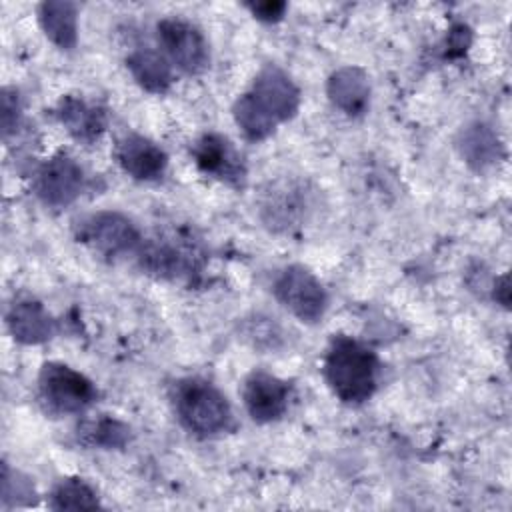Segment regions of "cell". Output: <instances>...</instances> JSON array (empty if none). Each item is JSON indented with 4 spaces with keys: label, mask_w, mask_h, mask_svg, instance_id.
<instances>
[{
    "label": "cell",
    "mask_w": 512,
    "mask_h": 512,
    "mask_svg": "<svg viewBox=\"0 0 512 512\" xmlns=\"http://www.w3.org/2000/svg\"><path fill=\"white\" fill-rule=\"evenodd\" d=\"M470 46V30L464 24H458L448 34V56H462Z\"/></svg>",
    "instance_id": "obj_27"
},
{
    "label": "cell",
    "mask_w": 512,
    "mask_h": 512,
    "mask_svg": "<svg viewBox=\"0 0 512 512\" xmlns=\"http://www.w3.org/2000/svg\"><path fill=\"white\" fill-rule=\"evenodd\" d=\"M274 298L300 322L316 324L328 308V292L302 264L284 266L272 282Z\"/></svg>",
    "instance_id": "obj_8"
},
{
    "label": "cell",
    "mask_w": 512,
    "mask_h": 512,
    "mask_svg": "<svg viewBox=\"0 0 512 512\" xmlns=\"http://www.w3.org/2000/svg\"><path fill=\"white\" fill-rule=\"evenodd\" d=\"M170 404L178 424L196 438H216L234 428V414L222 390L206 378L186 376L172 384Z\"/></svg>",
    "instance_id": "obj_2"
},
{
    "label": "cell",
    "mask_w": 512,
    "mask_h": 512,
    "mask_svg": "<svg viewBox=\"0 0 512 512\" xmlns=\"http://www.w3.org/2000/svg\"><path fill=\"white\" fill-rule=\"evenodd\" d=\"M114 160L134 180H160L168 168V154L148 136L124 132L114 144Z\"/></svg>",
    "instance_id": "obj_13"
},
{
    "label": "cell",
    "mask_w": 512,
    "mask_h": 512,
    "mask_svg": "<svg viewBox=\"0 0 512 512\" xmlns=\"http://www.w3.org/2000/svg\"><path fill=\"white\" fill-rule=\"evenodd\" d=\"M126 68L134 82L150 92V94H164L174 84V72L168 58L154 48H136L126 56Z\"/></svg>",
    "instance_id": "obj_19"
},
{
    "label": "cell",
    "mask_w": 512,
    "mask_h": 512,
    "mask_svg": "<svg viewBox=\"0 0 512 512\" xmlns=\"http://www.w3.org/2000/svg\"><path fill=\"white\" fill-rule=\"evenodd\" d=\"M76 240L108 260L138 256L144 238L140 228L122 212L100 210L80 218L74 226Z\"/></svg>",
    "instance_id": "obj_4"
},
{
    "label": "cell",
    "mask_w": 512,
    "mask_h": 512,
    "mask_svg": "<svg viewBox=\"0 0 512 512\" xmlns=\"http://www.w3.org/2000/svg\"><path fill=\"white\" fill-rule=\"evenodd\" d=\"M246 92L276 124L292 120L300 110V88L290 74L276 64H264Z\"/></svg>",
    "instance_id": "obj_10"
},
{
    "label": "cell",
    "mask_w": 512,
    "mask_h": 512,
    "mask_svg": "<svg viewBox=\"0 0 512 512\" xmlns=\"http://www.w3.org/2000/svg\"><path fill=\"white\" fill-rule=\"evenodd\" d=\"M378 372V356L366 344L344 334L330 340L322 362V374L340 402L358 406L372 398L378 384Z\"/></svg>",
    "instance_id": "obj_1"
},
{
    "label": "cell",
    "mask_w": 512,
    "mask_h": 512,
    "mask_svg": "<svg viewBox=\"0 0 512 512\" xmlns=\"http://www.w3.org/2000/svg\"><path fill=\"white\" fill-rule=\"evenodd\" d=\"M242 402L254 422L270 424L286 414L290 386L270 372L254 370L242 382Z\"/></svg>",
    "instance_id": "obj_12"
},
{
    "label": "cell",
    "mask_w": 512,
    "mask_h": 512,
    "mask_svg": "<svg viewBox=\"0 0 512 512\" xmlns=\"http://www.w3.org/2000/svg\"><path fill=\"white\" fill-rule=\"evenodd\" d=\"M130 438H132L130 426L110 414L88 418L76 428V440L88 448L120 450L128 446Z\"/></svg>",
    "instance_id": "obj_20"
},
{
    "label": "cell",
    "mask_w": 512,
    "mask_h": 512,
    "mask_svg": "<svg viewBox=\"0 0 512 512\" xmlns=\"http://www.w3.org/2000/svg\"><path fill=\"white\" fill-rule=\"evenodd\" d=\"M456 148L462 160L476 172L492 168L504 156V148L496 130L482 120H474L460 130Z\"/></svg>",
    "instance_id": "obj_17"
},
{
    "label": "cell",
    "mask_w": 512,
    "mask_h": 512,
    "mask_svg": "<svg viewBox=\"0 0 512 512\" xmlns=\"http://www.w3.org/2000/svg\"><path fill=\"white\" fill-rule=\"evenodd\" d=\"M48 506L52 510H96L100 498L96 490L82 478H62L50 492Z\"/></svg>",
    "instance_id": "obj_21"
},
{
    "label": "cell",
    "mask_w": 512,
    "mask_h": 512,
    "mask_svg": "<svg viewBox=\"0 0 512 512\" xmlns=\"http://www.w3.org/2000/svg\"><path fill=\"white\" fill-rule=\"evenodd\" d=\"M316 190L308 180L280 178L270 182L258 200L262 224L276 234L302 230L316 212Z\"/></svg>",
    "instance_id": "obj_3"
},
{
    "label": "cell",
    "mask_w": 512,
    "mask_h": 512,
    "mask_svg": "<svg viewBox=\"0 0 512 512\" xmlns=\"http://www.w3.org/2000/svg\"><path fill=\"white\" fill-rule=\"evenodd\" d=\"M22 118V100L16 88H2L0 94V124H2V134L8 138L12 132H16L18 124Z\"/></svg>",
    "instance_id": "obj_24"
},
{
    "label": "cell",
    "mask_w": 512,
    "mask_h": 512,
    "mask_svg": "<svg viewBox=\"0 0 512 512\" xmlns=\"http://www.w3.org/2000/svg\"><path fill=\"white\" fill-rule=\"evenodd\" d=\"M56 120L80 144H94L108 126L106 110L78 94H66L54 108Z\"/></svg>",
    "instance_id": "obj_14"
},
{
    "label": "cell",
    "mask_w": 512,
    "mask_h": 512,
    "mask_svg": "<svg viewBox=\"0 0 512 512\" xmlns=\"http://www.w3.org/2000/svg\"><path fill=\"white\" fill-rule=\"evenodd\" d=\"M38 24L44 36L60 50L70 52L78 44V6L68 0L38 4Z\"/></svg>",
    "instance_id": "obj_18"
},
{
    "label": "cell",
    "mask_w": 512,
    "mask_h": 512,
    "mask_svg": "<svg viewBox=\"0 0 512 512\" xmlns=\"http://www.w3.org/2000/svg\"><path fill=\"white\" fill-rule=\"evenodd\" d=\"M38 396L46 412L54 416L82 414L88 410L98 390L82 372L62 362H46L38 374Z\"/></svg>",
    "instance_id": "obj_5"
},
{
    "label": "cell",
    "mask_w": 512,
    "mask_h": 512,
    "mask_svg": "<svg viewBox=\"0 0 512 512\" xmlns=\"http://www.w3.org/2000/svg\"><path fill=\"white\" fill-rule=\"evenodd\" d=\"M244 334L254 348H272V350L278 346L282 338L280 328L274 322H270V318H260V316L248 322V328Z\"/></svg>",
    "instance_id": "obj_25"
},
{
    "label": "cell",
    "mask_w": 512,
    "mask_h": 512,
    "mask_svg": "<svg viewBox=\"0 0 512 512\" xmlns=\"http://www.w3.org/2000/svg\"><path fill=\"white\" fill-rule=\"evenodd\" d=\"M36 490L28 476H24L18 470H10L8 464H4L2 472V506H28L34 502Z\"/></svg>",
    "instance_id": "obj_23"
},
{
    "label": "cell",
    "mask_w": 512,
    "mask_h": 512,
    "mask_svg": "<svg viewBox=\"0 0 512 512\" xmlns=\"http://www.w3.org/2000/svg\"><path fill=\"white\" fill-rule=\"evenodd\" d=\"M10 336L26 346L48 342L56 332V320L36 298H16L6 310Z\"/></svg>",
    "instance_id": "obj_15"
},
{
    "label": "cell",
    "mask_w": 512,
    "mask_h": 512,
    "mask_svg": "<svg viewBox=\"0 0 512 512\" xmlns=\"http://www.w3.org/2000/svg\"><path fill=\"white\" fill-rule=\"evenodd\" d=\"M190 156L196 168L232 188H244L246 184V162L238 148L218 132H204L190 146Z\"/></svg>",
    "instance_id": "obj_11"
},
{
    "label": "cell",
    "mask_w": 512,
    "mask_h": 512,
    "mask_svg": "<svg viewBox=\"0 0 512 512\" xmlns=\"http://www.w3.org/2000/svg\"><path fill=\"white\" fill-rule=\"evenodd\" d=\"M232 118H234L236 126L240 128V132L244 134V138L250 140V142H262V140L270 138L278 128V124L272 118H268L254 104V100L248 96V92L240 94L234 100Z\"/></svg>",
    "instance_id": "obj_22"
},
{
    "label": "cell",
    "mask_w": 512,
    "mask_h": 512,
    "mask_svg": "<svg viewBox=\"0 0 512 512\" xmlns=\"http://www.w3.org/2000/svg\"><path fill=\"white\" fill-rule=\"evenodd\" d=\"M370 92V78L360 66H340L326 80L328 100L348 118H360L368 112Z\"/></svg>",
    "instance_id": "obj_16"
},
{
    "label": "cell",
    "mask_w": 512,
    "mask_h": 512,
    "mask_svg": "<svg viewBox=\"0 0 512 512\" xmlns=\"http://www.w3.org/2000/svg\"><path fill=\"white\" fill-rule=\"evenodd\" d=\"M84 186L86 174L68 152L52 154L36 168L32 176V190L48 208L70 206L80 198Z\"/></svg>",
    "instance_id": "obj_9"
},
{
    "label": "cell",
    "mask_w": 512,
    "mask_h": 512,
    "mask_svg": "<svg viewBox=\"0 0 512 512\" xmlns=\"http://www.w3.org/2000/svg\"><path fill=\"white\" fill-rule=\"evenodd\" d=\"M246 8L250 10V14L266 24H274L280 22L286 14V2H278V0H262V2H248Z\"/></svg>",
    "instance_id": "obj_26"
},
{
    "label": "cell",
    "mask_w": 512,
    "mask_h": 512,
    "mask_svg": "<svg viewBox=\"0 0 512 512\" xmlns=\"http://www.w3.org/2000/svg\"><path fill=\"white\" fill-rule=\"evenodd\" d=\"M138 266L160 280L192 278L202 270L204 254L192 238L160 236L142 244L138 252Z\"/></svg>",
    "instance_id": "obj_6"
},
{
    "label": "cell",
    "mask_w": 512,
    "mask_h": 512,
    "mask_svg": "<svg viewBox=\"0 0 512 512\" xmlns=\"http://www.w3.org/2000/svg\"><path fill=\"white\" fill-rule=\"evenodd\" d=\"M156 40L168 62L188 76L202 74L210 66V46L204 32L182 16L158 20Z\"/></svg>",
    "instance_id": "obj_7"
}]
</instances>
